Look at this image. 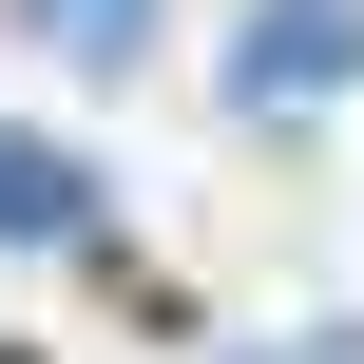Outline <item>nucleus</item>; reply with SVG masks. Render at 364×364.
<instances>
[{"label":"nucleus","mask_w":364,"mask_h":364,"mask_svg":"<svg viewBox=\"0 0 364 364\" xmlns=\"http://www.w3.org/2000/svg\"><path fill=\"white\" fill-rule=\"evenodd\" d=\"M364 96V0H250L230 19V115H326Z\"/></svg>","instance_id":"1"},{"label":"nucleus","mask_w":364,"mask_h":364,"mask_svg":"<svg viewBox=\"0 0 364 364\" xmlns=\"http://www.w3.org/2000/svg\"><path fill=\"white\" fill-rule=\"evenodd\" d=\"M77 230H96V173L58 134H0V250H77Z\"/></svg>","instance_id":"2"},{"label":"nucleus","mask_w":364,"mask_h":364,"mask_svg":"<svg viewBox=\"0 0 364 364\" xmlns=\"http://www.w3.org/2000/svg\"><path fill=\"white\" fill-rule=\"evenodd\" d=\"M154 19H173V0H19V38H38V58H77V77H134V58H154Z\"/></svg>","instance_id":"3"}]
</instances>
